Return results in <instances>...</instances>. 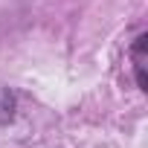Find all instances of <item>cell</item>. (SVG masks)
Returning a JSON list of instances; mask_svg holds the SVG:
<instances>
[{
    "mask_svg": "<svg viewBox=\"0 0 148 148\" xmlns=\"http://www.w3.org/2000/svg\"><path fill=\"white\" fill-rule=\"evenodd\" d=\"M145 47H148V35L139 32L134 47H131V61H134V76H136V87L145 90L148 82H145Z\"/></svg>",
    "mask_w": 148,
    "mask_h": 148,
    "instance_id": "1",
    "label": "cell"
},
{
    "mask_svg": "<svg viewBox=\"0 0 148 148\" xmlns=\"http://www.w3.org/2000/svg\"><path fill=\"white\" fill-rule=\"evenodd\" d=\"M15 108H18L15 93H9L6 87H0V125H6V122L15 119Z\"/></svg>",
    "mask_w": 148,
    "mask_h": 148,
    "instance_id": "2",
    "label": "cell"
}]
</instances>
